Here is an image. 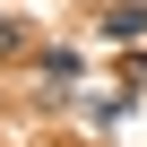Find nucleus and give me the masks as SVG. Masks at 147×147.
Returning <instances> with one entry per match:
<instances>
[{
	"label": "nucleus",
	"mask_w": 147,
	"mask_h": 147,
	"mask_svg": "<svg viewBox=\"0 0 147 147\" xmlns=\"http://www.w3.org/2000/svg\"><path fill=\"white\" fill-rule=\"evenodd\" d=\"M147 35V0H113L104 9V43H138Z\"/></svg>",
	"instance_id": "2"
},
{
	"label": "nucleus",
	"mask_w": 147,
	"mask_h": 147,
	"mask_svg": "<svg viewBox=\"0 0 147 147\" xmlns=\"http://www.w3.org/2000/svg\"><path fill=\"white\" fill-rule=\"evenodd\" d=\"M9 52H26V26H18L9 9H0V61H9Z\"/></svg>",
	"instance_id": "4"
},
{
	"label": "nucleus",
	"mask_w": 147,
	"mask_h": 147,
	"mask_svg": "<svg viewBox=\"0 0 147 147\" xmlns=\"http://www.w3.org/2000/svg\"><path fill=\"white\" fill-rule=\"evenodd\" d=\"M78 78H87V61L69 52V43H43V52H35V87H43L52 104H61V95H78Z\"/></svg>",
	"instance_id": "1"
},
{
	"label": "nucleus",
	"mask_w": 147,
	"mask_h": 147,
	"mask_svg": "<svg viewBox=\"0 0 147 147\" xmlns=\"http://www.w3.org/2000/svg\"><path fill=\"white\" fill-rule=\"evenodd\" d=\"M121 113H130V95H113V87H104V95H87V121H95V130H113Z\"/></svg>",
	"instance_id": "3"
},
{
	"label": "nucleus",
	"mask_w": 147,
	"mask_h": 147,
	"mask_svg": "<svg viewBox=\"0 0 147 147\" xmlns=\"http://www.w3.org/2000/svg\"><path fill=\"white\" fill-rule=\"evenodd\" d=\"M130 87H138V95H147V52H130Z\"/></svg>",
	"instance_id": "5"
}]
</instances>
